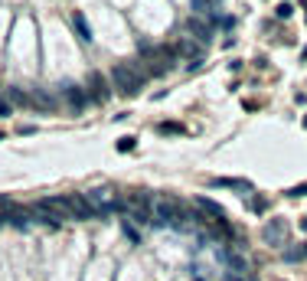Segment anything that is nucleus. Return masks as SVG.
<instances>
[{"instance_id": "nucleus-11", "label": "nucleus", "mask_w": 307, "mask_h": 281, "mask_svg": "<svg viewBox=\"0 0 307 281\" xmlns=\"http://www.w3.org/2000/svg\"><path fill=\"white\" fill-rule=\"evenodd\" d=\"M72 30L79 33V39H82V43H92V39H95V36H92V30H88V20H85L82 13L72 16Z\"/></svg>"}, {"instance_id": "nucleus-6", "label": "nucleus", "mask_w": 307, "mask_h": 281, "mask_svg": "<svg viewBox=\"0 0 307 281\" xmlns=\"http://www.w3.org/2000/svg\"><path fill=\"white\" fill-rule=\"evenodd\" d=\"M222 258H225V265H229L232 275H242V278H252V262L242 255L239 249H225L222 252Z\"/></svg>"}, {"instance_id": "nucleus-9", "label": "nucleus", "mask_w": 307, "mask_h": 281, "mask_svg": "<svg viewBox=\"0 0 307 281\" xmlns=\"http://www.w3.org/2000/svg\"><path fill=\"white\" fill-rule=\"evenodd\" d=\"M196 209H200L203 216H213L216 223H219V219L225 216V209H222L219 203H216V199H206V196H200V199H196Z\"/></svg>"}, {"instance_id": "nucleus-12", "label": "nucleus", "mask_w": 307, "mask_h": 281, "mask_svg": "<svg viewBox=\"0 0 307 281\" xmlns=\"http://www.w3.org/2000/svg\"><path fill=\"white\" fill-rule=\"evenodd\" d=\"M62 95H66V102H69V105H72L75 111H82V105H85V95H82V89H79V85H66V89H62Z\"/></svg>"}, {"instance_id": "nucleus-16", "label": "nucleus", "mask_w": 307, "mask_h": 281, "mask_svg": "<svg viewBox=\"0 0 307 281\" xmlns=\"http://www.w3.org/2000/svg\"><path fill=\"white\" fill-rule=\"evenodd\" d=\"M301 258H307V242L297 249H284V262H301Z\"/></svg>"}, {"instance_id": "nucleus-7", "label": "nucleus", "mask_w": 307, "mask_h": 281, "mask_svg": "<svg viewBox=\"0 0 307 281\" xmlns=\"http://www.w3.org/2000/svg\"><path fill=\"white\" fill-rule=\"evenodd\" d=\"M186 33H189V36H193L196 43H209V36H213V26L193 16V20H186Z\"/></svg>"}, {"instance_id": "nucleus-3", "label": "nucleus", "mask_w": 307, "mask_h": 281, "mask_svg": "<svg viewBox=\"0 0 307 281\" xmlns=\"http://www.w3.org/2000/svg\"><path fill=\"white\" fill-rule=\"evenodd\" d=\"M111 82H114V89H118L121 95H138L141 85H144L128 66H114V69H111Z\"/></svg>"}, {"instance_id": "nucleus-17", "label": "nucleus", "mask_w": 307, "mask_h": 281, "mask_svg": "<svg viewBox=\"0 0 307 281\" xmlns=\"http://www.w3.org/2000/svg\"><path fill=\"white\" fill-rule=\"evenodd\" d=\"M33 105H40V108H52V95L36 92V95H33Z\"/></svg>"}, {"instance_id": "nucleus-14", "label": "nucleus", "mask_w": 307, "mask_h": 281, "mask_svg": "<svg viewBox=\"0 0 307 281\" xmlns=\"http://www.w3.org/2000/svg\"><path fill=\"white\" fill-rule=\"evenodd\" d=\"M193 10H196V20L200 16H213L216 20V0H193Z\"/></svg>"}, {"instance_id": "nucleus-10", "label": "nucleus", "mask_w": 307, "mask_h": 281, "mask_svg": "<svg viewBox=\"0 0 307 281\" xmlns=\"http://www.w3.org/2000/svg\"><path fill=\"white\" fill-rule=\"evenodd\" d=\"M213 187L216 190H242V193H248L252 183L248 180H239V177H219V180H213Z\"/></svg>"}, {"instance_id": "nucleus-24", "label": "nucleus", "mask_w": 307, "mask_h": 281, "mask_svg": "<svg viewBox=\"0 0 307 281\" xmlns=\"http://www.w3.org/2000/svg\"><path fill=\"white\" fill-rule=\"evenodd\" d=\"M268 203H265V199H252V209H255V213H261V209H265Z\"/></svg>"}, {"instance_id": "nucleus-23", "label": "nucleus", "mask_w": 307, "mask_h": 281, "mask_svg": "<svg viewBox=\"0 0 307 281\" xmlns=\"http://www.w3.org/2000/svg\"><path fill=\"white\" fill-rule=\"evenodd\" d=\"M222 281H252V278H242V275H232V271H225Z\"/></svg>"}, {"instance_id": "nucleus-18", "label": "nucleus", "mask_w": 307, "mask_h": 281, "mask_svg": "<svg viewBox=\"0 0 307 281\" xmlns=\"http://www.w3.org/2000/svg\"><path fill=\"white\" fill-rule=\"evenodd\" d=\"M291 13H294V7L287 4V0H284V4H278V10H275V16H278V20H287Z\"/></svg>"}, {"instance_id": "nucleus-28", "label": "nucleus", "mask_w": 307, "mask_h": 281, "mask_svg": "<svg viewBox=\"0 0 307 281\" xmlns=\"http://www.w3.org/2000/svg\"><path fill=\"white\" fill-rule=\"evenodd\" d=\"M0 140H4V134H0Z\"/></svg>"}, {"instance_id": "nucleus-26", "label": "nucleus", "mask_w": 307, "mask_h": 281, "mask_svg": "<svg viewBox=\"0 0 307 281\" xmlns=\"http://www.w3.org/2000/svg\"><path fill=\"white\" fill-rule=\"evenodd\" d=\"M301 59H304V63H307V46H304V49H301Z\"/></svg>"}, {"instance_id": "nucleus-15", "label": "nucleus", "mask_w": 307, "mask_h": 281, "mask_svg": "<svg viewBox=\"0 0 307 281\" xmlns=\"http://www.w3.org/2000/svg\"><path fill=\"white\" fill-rule=\"evenodd\" d=\"M33 98L26 92H20V89H7V105H30Z\"/></svg>"}, {"instance_id": "nucleus-22", "label": "nucleus", "mask_w": 307, "mask_h": 281, "mask_svg": "<svg viewBox=\"0 0 307 281\" xmlns=\"http://www.w3.org/2000/svg\"><path fill=\"white\" fill-rule=\"evenodd\" d=\"M160 131H164V134H177V131H180V125H174V121H167V125H160Z\"/></svg>"}, {"instance_id": "nucleus-2", "label": "nucleus", "mask_w": 307, "mask_h": 281, "mask_svg": "<svg viewBox=\"0 0 307 281\" xmlns=\"http://www.w3.org/2000/svg\"><path fill=\"white\" fill-rule=\"evenodd\" d=\"M82 196H85L88 209H92V216H98V219L118 213V196H114V190H108V187H95V190L82 193Z\"/></svg>"}, {"instance_id": "nucleus-21", "label": "nucleus", "mask_w": 307, "mask_h": 281, "mask_svg": "<svg viewBox=\"0 0 307 281\" xmlns=\"http://www.w3.org/2000/svg\"><path fill=\"white\" fill-rule=\"evenodd\" d=\"M287 196H307V183H297V187L287 190Z\"/></svg>"}, {"instance_id": "nucleus-20", "label": "nucleus", "mask_w": 307, "mask_h": 281, "mask_svg": "<svg viewBox=\"0 0 307 281\" xmlns=\"http://www.w3.org/2000/svg\"><path fill=\"white\" fill-rule=\"evenodd\" d=\"M177 52H186V56H196V46H193V43H177Z\"/></svg>"}, {"instance_id": "nucleus-13", "label": "nucleus", "mask_w": 307, "mask_h": 281, "mask_svg": "<svg viewBox=\"0 0 307 281\" xmlns=\"http://www.w3.org/2000/svg\"><path fill=\"white\" fill-rule=\"evenodd\" d=\"M33 216L40 219V223H46V226H59V223H62V219L52 213L49 206H43V203H36V206H33Z\"/></svg>"}, {"instance_id": "nucleus-8", "label": "nucleus", "mask_w": 307, "mask_h": 281, "mask_svg": "<svg viewBox=\"0 0 307 281\" xmlns=\"http://www.w3.org/2000/svg\"><path fill=\"white\" fill-rule=\"evenodd\" d=\"M88 89H92V98H95V102H108V98H111V92H108V82H105V78L98 75V72L88 75Z\"/></svg>"}, {"instance_id": "nucleus-25", "label": "nucleus", "mask_w": 307, "mask_h": 281, "mask_svg": "<svg viewBox=\"0 0 307 281\" xmlns=\"http://www.w3.org/2000/svg\"><path fill=\"white\" fill-rule=\"evenodd\" d=\"M7 115H10V105H7V102H0V118H7Z\"/></svg>"}, {"instance_id": "nucleus-19", "label": "nucleus", "mask_w": 307, "mask_h": 281, "mask_svg": "<svg viewBox=\"0 0 307 281\" xmlns=\"http://www.w3.org/2000/svg\"><path fill=\"white\" fill-rule=\"evenodd\" d=\"M134 144H138V140H134V137H121V140H118V144H114V147H118L121 154H128V151H134Z\"/></svg>"}, {"instance_id": "nucleus-4", "label": "nucleus", "mask_w": 307, "mask_h": 281, "mask_svg": "<svg viewBox=\"0 0 307 281\" xmlns=\"http://www.w3.org/2000/svg\"><path fill=\"white\" fill-rule=\"evenodd\" d=\"M261 242L265 245H284L287 242V223L284 219H268L261 226Z\"/></svg>"}, {"instance_id": "nucleus-5", "label": "nucleus", "mask_w": 307, "mask_h": 281, "mask_svg": "<svg viewBox=\"0 0 307 281\" xmlns=\"http://www.w3.org/2000/svg\"><path fill=\"white\" fill-rule=\"evenodd\" d=\"M62 206H66L69 219H95V216H92V209H88V203H85V196H82V193H66V196H62Z\"/></svg>"}, {"instance_id": "nucleus-27", "label": "nucleus", "mask_w": 307, "mask_h": 281, "mask_svg": "<svg viewBox=\"0 0 307 281\" xmlns=\"http://www.w3.org/2000/svg\"><path fill=\"white\" fill-rule=\"evenodd\" d=\"M301 125H304V128H307V115H304V121H301Z\"/></svg>"}, {"instance_id": "nucleus-1", "label": "nucleus", "mask_w": 307, "mask_h": 281, "mask_svg": "<svg viewBox=\"0 0 307 281\" xmlns=\"http://www.w3.org/2000/svg\"><path fill=\"white\" fill-rule=\"evenodd\" d=\"M183 216V203H180L177 196H167V193H160V196L150 199V223L154 226H186Z\"/></svg>"}]
</instances>
